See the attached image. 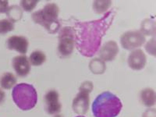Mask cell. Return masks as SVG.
<instances>
[{
	"label": "cell",
	"instance_id": "24",
	"mask_svg": "<svg viewBox=\"0 0 156 117\" xmlns=\"http://www.w3.org/2000/svg\"><path fill=\"white\" fill-rule=\"evenodd\" d=\"M9 9L8 1H0V13H6Z\"/></svg>",
	"mask_w": 156,
	"mask_h": 117
},
{
	"label": "cell",
	"instance_id": "7",
	"mask_svg": "<svg viewBox=\"0 0 156 117\" xmlns=\"http://www.w3.org/2000/svg\"><path fill=\"white\" fill-rule=\"evenodd\" d=\"M45 109L49 115H57L61 111L62 105L59 102V94L55 90H50L44 98Z\"/></svg>",
	"mask_w": 156,
	"mask_h": 117
},
{
	"label": "cell",
	"instance_id": "23",
	"mask_svg": "<svg viewBox=\"0 0 156 117\" xmlns=\"http://www.w3.org/2000/svg\"><path fill=\"white\" fill-rule=\"evenodd\" d=\"M145 48L146 51L149 54H151L154 56L155 55V39H154V37H153L152 39L147 41V43L146 44Z\"/></svg>",
	"mask_w": 156,
	"mask_h": 117
},
{
	"label": "cell",
	"instance_id": "20",
	"mask_svg": "<svg viewBox=\"0 0 156 117\" xmlns=\"http://www.w3.org/2000/svg\"><path fill=\"white\" fill-rule=\"evenodd\" d=\"M14 29V23L8 19L0 20V34H7Z\"/></svg>",
	"mask_w": 156,
	"mask_h": 117
},
{
	"label": "cell",
	"instance_id": "2",
	"mask_svg": "<svg viewBox=\"0 0 156 117\" xmlns=\"http://www.w3.org/2000/svg\"><path fill=\"white\" fill-rule=\"evenodd\" d=\"M122 108V103L119 97L109 91H104L96 97L91 110L94 117H116Z\"/></svg>",
	"mask_w": 156,
	"mask_h": 117
},
{
	"label": "cell",
	"instance_id": "15",
	"mask_svg": "<svg viewBox=\"0 0 156 117\" xmlns=\"http://www.w3.org/2000/svg\"><path fill=\"white\" fill-rule=\"evenodd\" d=\"M155 21L152 19H144L143 21L141 22V25H140V30L142 34H144V35L148 36H153L154 37L155 35Z\"/></svg>",
	"mask_w": 156,
	"mask_h": 117
},
{
	"label": "cell",
	"instance_id": "17",
	"mask_svg": "<svg viewBox=\"0 0 156 117\" xmlns=\"http://www.w3.org/2000/svg\"><path fill=\"white\" fill-rule=\"evenodd\" d=\"M89 68L94 74H102L105 71L106 66L105 62L101 60V58H95L90 62Z\"/></svg>",
	"mask_w": 156,
	"mask_h": 117
},
{
	"label": "cell",
	"instance_id": "28",
	"mask_svg": "<svg viewBox=\"0 0 156 117\" xmlns=\"http://www.w3.org/2000/svg\"><path fill=\"white\" fill-rule=\"evenodd\" d=\"M76 117H85V116H83V115H78V116H76Z\"/></svg>",
	"mask_w": 156,
	"mask_h": 117
},
{
	"label": "cell",
	"instance_id": "26",
	"mask_svg": "<svg viewBox=\"0 0 156 117\" xmlns=\"http://www.w3.org/2000/svg\"><path fill=\"white\" fill-rule=\"evenodd\" d=\"M5 93H4V91L2 89L0 88V104L3 102L4 100H5Z\"/></svg>",
	"mask_w": 156,
	"mask_h": 117
},
{
	"label": "cell",
	"instance_id": "27",
	"mask_svg": "<svg viewBox=\"0 0 156 117\" xmlns=\"http://www.w3.org/2000/svg\"><path fill=\"white\" fill-rule=\"evenodd\" d=\"M55 117H63V116H62V115H58V114H57V115H55Z\"/></svg>",
	"mask_w": 156,
	"mask_h": 117
},
{
	"label": "cell",
	"instance_id": "16",
	"mask_svg": "<svg viewBox=\"0 0 156 117\" xmlns=\"http://www.w3.org/2000/svg\"><path fill=\"white\" fill-rule=\"evenodd\" d=\"M29 62L30 65L34 66H41L44 62L46 61V55L44 52L40 50H36L34 51L30 55L28 58Z\"/></svg>",
	"mask_w": 156,
	"mask_h": 117
},
{
	"label": "cell",
	"instance_id": "12",
	"mask_svg": "<svg viewBox=\"0 0 156 117\" xmlns=\"http://www.w3.org/2000/svg\"><path fill=\"white\" fill-rule=\"evenodd\" d=\"M12 66L19 76H26L30 70V63L25 55H17L12 60Z\"/></svg>",
	"mask_w": 156,
	"mask_h": 117
},
{
	"label": "cell",
	"instance_id": "10",
	"mask_svg": "<svg viewBox=\"0 0 156 117\" xmlns=\"http://www.w3.org/2000/svg\"><path fill=\"white\" fill-rule=\"evenodd\" d=\"M90 105V97L89 94L79 91L76 97L73 98L72 108L75 113L80 115L86 114L88 111Z\"/></svg>",
	"mask_w": 156,
	"mask_h": 117
},
{
	"label": "cell",
	"instance_id": "1",
	"mask_svg": "<svg viewBox=\"0 0 156 117\" xmlns=\"http://www.w3.org/2000/svg\"><path fill=\"white\" fill-rule=\"evenodd\" d=\"M115 9L106 12L100 19L73 23L75 46L78 51L85 57H92L99 50L101 41L113 23Z\"/></svg>",
	"mask_w": 156,
	"mask_h": 117
},
{
	"label": "cell",
	"instance_id": "14",
	"mask_svg": "<svg viewBox=\"0 0 156 117\" xmlns=\"http://www.w3.org/2000/svg\"><path fill=\"white\" fill-rule=\"evenodd\" d=\"M16 77L13 73L10 72L4 73L0 77V87L5 90H9L12 87H14L16 83Z\"/></svg>",
	"mask_w": 156,
	"mask_h": 117
},
{
	"label": "cell",
	"instance_id": "19",
	"mask_svg": "<svg viewBox=\"0 0 156 117\" xmlns=\"http://www.w3.org/2000/svg\"><path fill=\"white\" fill-rule=\"evenodd\" d=\"M111 5V1H94L93 2V9L98 14H102L108 12Z\"/></svg>",
	"mask_w": 156,
	"mask_h": 117
},
{
	"label": "cell",
	"instance_id": "11",
	"mask_svg": "<svg viewBox=\"0 0 156 117\" xmlns=\"http://www.w3.org/2000/svg\"><path fill=\"white\" fill-rule=\"evenodd\" d=\"M147 62V57L141 49H135L128 56V65L132 69L140 70L144 69Z\"/></svg>",
	"mask_w": 156,
	"mask_h": 117
},
{
	"label": "cell",
	"instance_id": "21",
	"mask_svg": "<svg viewBox=\"0 0 156 117\" xmlns=\"http://www.w3.org/2000/svg\"><path fill=\"white\" fill-rule=\"evenodd\" d=\"M37 3H38V1H37V0H34H34H31V1L23 0V1L20 2V5H21L22 9L23 10H25L26 12H30L36 7Z\"/></svg>",
	"mask_w": 156,
	"mask_h": 117
},
{
	"label": "cell",
	"instance_id": "6",
	"mask_svg": "<svg viewBox=\"0 0 156 117\" xmlns=\"http://www.w3.org/2000/svg\"><path fill=\"white\" fill-rule=\"evenodd\" d=\"M145 35L140 30H129L122 34L120 44L123 48L129 51L138 49L145 43Z\"/></svg>",
	"mask_w": 156,
	"mask_h": 117
},
{
	"label": "cell",
	"instance_id": "13",
	"mask_svg": "<svg viewBox=\"0 0 156 117\" xmlns=\"http://www.w3.org/2000/svg\"><path fill=\"white\" fill-rule=\"evenodd\" d=\"M140 98L142 104L144 106L151 108V107L155 105V92H154V90L152 88L147 87V88H144V90H142L141 92H140Z\"/></svg>",
	"mask_w": 156,
	"mask_h": 117
},
{
	"label": "cell",
	"instance_id": "22",
	"mask_svg": "<svg viewBox=\"0 0 156 117\" xmlns=\"http://www.w3.org/2000/svg\"><path fill=\"white\" fill-rule=\"evenodd\" d=\"M93 90V83L90 81H85L81 83L80 88H79V91L81 92L87 93V94H90Z\"/></svg>",
	"mask_w": 156,
	"mask_h": 117
},
{
	"label": "cell",
	"instance_id": "4",
	"mask_svg": "<svg viewBox=\"0 0 156 117\" xmlns=\"http://www.w3.org/2000/svg\"><path fill=\"white\" fill-rule=\"evenodd\" d=\"M12 100L20 109L28 111L35 107L37 102V90L31 84L18 83L12 91Z\"/></svg>",
	"mask_w": 156,
	"mask_h": 117
},
{
	"label": "cell",
	"instance_id": "5",
	"mask_svg": "<svg viewBox=\"0 0 156 117\" xmlns=\"http://www.w3.org/2000/svg\"><path fill=\"white\" fill-rule=\"evenodd\" d=\"M75 47L74 30L73 27H63L58 34V53L61 58L70 56Z\"/></svg>",
	"mask_w": 156,
	"mask_h": 117
},
{
	"label": "cell",
	"instance_id": "3",
	"mask_svg": "<svg viewBox=\"0 0 156 117\" xmlns=\"http://www.w3.org/2000/svg\"><path fill=\"white\" fill-rule=\"evenodd\" d=\"M59 8L55 3H47L42 9L32 14V20L34 23L41 25L50 34H55L60 30V23L58 16Z\"/></svg>",
	"mask_w": 156,
	"mask_h": 117
},
{
	"label": "cell",
	"instance_id": "18",
	"mask_svg": "<svg viewBox=\"0 0 156 117\" xmlns=\"http://www.w3.org/2000/svg\"><path fill=\"white\" fill-rule=\"evenodd\" d=\"M9 20L12 23L19 21L23 16V11L21 8L17 5H13L12 6H9L7 12H6Z\"/></svg>",
	"mask_w": 156,
	"mask_h": 117
},
{
	"label": "cell",
	"instance_id": "8",
	"mask_svg": "<svg viewBox=\"0 0 156 117\" xmlns=\"http://www.w3.org/2000/svg\"><path fill=\"white\" fill-rule=\"evenodd\" d=\"M6 46L9 50L16 51L22 55L27 52L29 42L27 37L22 35H12L6 41Z\"/></svg>",
	"mask_w": 156,
	"mask_h": 117
},
{
	"label": "cell",
	"instance_id": "25",
	"mask_svg": "<svg viewBox=\"0 0 156 117\" xmlns=\"http://www.w3.org/2000/svg\"><path fill=\"white\" fill-rule=\"evenodd\" d=\"M142 117H156V110L155 108H149L145 112L143 113Z\"/></svg>",
	"mask_w": 156,
	"mask_h": 117
},
{
	"label": "cell",
	"instance_id": "9",
	"mask_svg": "<svg viewBox=\"0 0 156 117\" xmlns=\"http://www.w3.org/2000/svg\"><path fill=\"white\" fill-rule=\"evenodd\" d=\"M99 58L104 62H110L115 59L119 53V46L115 41H108L103 44L98 50Z\"/></svg>",
	"mask_w": 156,
	"mask_h": 117
}]
</instances>
